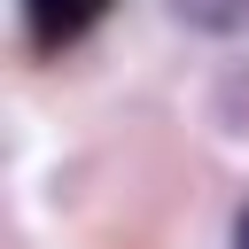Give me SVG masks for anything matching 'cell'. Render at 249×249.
<instances>
[{"label":"cell","mask_w":249,"mask_h":249,"mask_svg":"<svg viewBox=\"0 0 249 249\" xmlns=\"http://www.w3.org/2000/svg\"><path fill=\"white\" fill-rule=\"evenodd\" d=\"M101 16H109V0H23V31H31V47H39V54L78 47Z\"/></svg>","instance_id":"1"},{"label":"cell","mask_w":249,"mask_h":249,"mask_svg":"<svg viewBox=\"0 0 249 249\" xmlns=\"http://www.w3.org/2000/svg\"><path fill=\"white\" fill-rule=\"evenodd\" d=\"M233 249H249V202L233 210Z\"/></svg>","instance_id":"3"},{"label":"cell","mask_w":249,"mask_h":249,"mask_svg":"<svg viewBox=\"0 0 249 249\" xmlns=\"http://www.w3.org/2000/svg\"><path fill=\"white\" fill-rule=\"evenodd\" d=\"M171 16H179L187 31H210V39L249 31V0H171Z\"/></svg>","instance_id":"2"}]
</instances>
